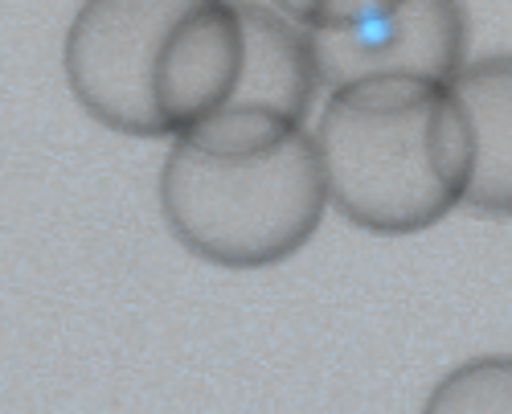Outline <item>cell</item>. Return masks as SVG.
<instances>
[{"instance_id":"3","label":"cell","mask_w":512,"mask_h":414,"mask_svg":"<svg viewBox=\"0 0 512 414\" xmlns=\"http://www.w3.org/2000/svg\"><path fill=\"white\" fill-rule=\"evenodd\" d=\"M328 205L316 140L300 128L263 152H205L173 140L160 164V214L189 255L259 271L300 255Z\"/></svg>"},{"instance_id":"8","label":"cell","mask_w":512,"mask_h":414,"mask_svg":"<svg viewBox=\"0 0 512 414\" xmlns=\"http://www.w3.org/2000/svg\"><path fill=\"white\" fill-rule=\"evenodd\" d=\"M271 5L304 33H332V29H349L365 17L386 13L402 5V0H271Z\"/></svg>"},{"instance_id":"5","label":"cell","mask_w":512,"mask_h":414,"mask_svg":"<svg viewBox=\"0 0 512 414\" xmlns=\"http://www.w3.org/2000/svg\"><path fill=\"white\" fill-rule=\"evenodd\" d=\"M320 87L336 91L361 78L455 82L467 66L472 17L463 0H402L349 29L308 33Z\"/></svg>"},{"instance_id":"2","label":"cell","mask_w":512,"mask_h":414,"mask_svg":"<svg viewBox=\"0 0 512 414\" xmlns=\"http://www.w3.org/2000/svg\"><path fill=\"white\" fill-rule=\"evenodd\" d=\"M328 201L369 234H422L463 205L476 132L451 82L361 78L328 91L316 123Z\"/></svg>"},{"instance_id":"7","label":"cell","mask_w":512,"mask_h":414,"mask_svg":"<svg viewBox=\"0 0 512 414\" xmlns=\"http://www.w3.org/2000/svg\"><path fill=\"white\" fill-rule=\"evenodd\" d=\"M422 414H512V353L459 361L431 386Z\"/></svg>"},{"instance_id":"4","label":"cell","mask_w":512,"mask_h":414,"mask_svg":"<svg viewBox=\"0 0 512 414\" xmlns=\"http://www.w3.org/2000/svg\"><path fill=\"white\" fill-rule=\"evenodd\" d=\"M246 25V58L230 103L193 128L189 144L205 152H263L283 144L304 119L320 91V70L308 33L283 13L238 0Z\"/></svg>"},{"instance_id":"1","label":"cell","mask_w":512,"mask_h":414,"mask_svg":"<svg viewBox=\"0 0 512 414\" xmlns=\"http://www.w3.org/2000/svg\"><path fill=\"white\" fill-rule=\"evenodd\" d=\"M242 58L238 0H82L62 46L78 107L136 140H181L213 119Z\"/></svg>"},{"instance_id":"6","label":"cell","mask_w":512,"mask_h":414,"mask_svg":"<svg viewBox=\"0 0 512 414\" xmlns=\"http://www.w3.org/2000/svg\"><path fill=\"white\" fill-rule=\"evenodd\" d=\"M451 91L476 132V169L463 205L480 218L512 222V54L467 58Z\"/></svg>"}]
</instances>
